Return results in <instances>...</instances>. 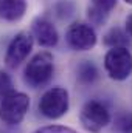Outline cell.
Returning a JSON list of instances; mask_svg holds the SVG:
<instances>
[{
    "label": "cell",
    "mask_w": 132,
    "mask_h": 133,
    "mask_svg": "<svg viewBox=\"0 0 132 133\" xmlns=\"http://www.w3.org/2000/svg\"><path fill=\"white\" fill-rule=\"evenodd\" d=\"M104 68L110 79L124 81L132 74V54L126 46H112L104 57Z\"/></svg>",
    "instance_id": "obj_3"
},
{
    "label": "cell",
    "mask_w": 132,
    "mask_h": 133,
    "mask_svg": "<svg viewBox=\"0 0 132 133\" xmlns=\"http://www.w3.org/2000/svg\"><path fill=\"white\" fill-rule=\"evenodd\" d=\"M67 40L73 50L87 51L97 45V34L92 26H89L86 23H73L68 28Z\"/></svg>",
    "instance_id": "obj_7"
},
{
    "label": "cell",
    "mask_w": 132,
    "mask_h": 133,
    "mask_svg": "<svg viewBox=\"0 0 132 133\" xmlns=\"http://www.w3.org/2000/svg\"><path fill=\"white\" fill-rule=\"evenodd\" d=\"M39 111L48 119H59L68 111V91L62 87L47 90L39 101Z\"/></svg>",
    "instance_id": "obj_4"
},
{
    "label": "cell",
    "mask_w": 132,
    "mask_h": 133,
    "mask_svg": "<svg viewBox=\"0 0 132 133\" xmlns=\"http://www.w3.org/2000/svg\"><path fill=\"white\" fill-rule=\"evenodd\" d=\"M33 50V37L28 33H19L14 36V39L9 42L5 62L9 68L19 66L31 53Z\"/></svg>",
    "instance_id": "obj_6"
},
{
    "label": "cell",
    "mask_w": 132,
    "mask_h": 133,
    "mask_svg": "<svg viewBox=\"0 0 132 133\" xmlns=\"http://www.w3.org/2000/svg\"><path fill=\"white\" fill-rule=\"evenodd\" d=\"M126 3H129V5H132V0H124Z\"/></svg>",
    "instance_id": "obj_17"
},
{
    "label": "cell",
    "mask_w": 132,
    "mask_h": 133,
    "mask_svg": "<svg viewBox=\"0 0 132 133\" xmlns=\"http://www.w3.org/2000/svg\"><path fill=\"white\" fill-rule=\"evenodd\" d=\"M104 42H106L109 46H126L128 39H126V36L121 33L120 30L115 28V30H112V31H109V33L106 34Z\"/></svg>",
    "instance_id": "obj_11"
},
{
    "label": "cell",
    "mask_w": 132,
    "mask_h": 133,
    "mask_svg": "<svg viewBox=\"0 0 132 133\" xmlns=\"http://www.w3.org/2000/svg\"><path fill=\"white\" fill-rule=\"evenodd\" d=\"M33 34L39 45L51 48L58 43V31L56 28L45 19H36L33 22Z\"/></svg>",
    "instance_id": "obj_8"
},
{
    "label": "cell",
    "mask_w": 132,
    "mask_h": 133,
    "mask_svg": "<svg viewBox=\"0 0 132 133\" xmlns=\"http://www.w3.org/2000/svg\"><path fill=\"white\" fill-rule=\"evenodd\" d=\"M30 108V98L25 93L13 91L0 101V119L6 125H19Z\"/></svg>",
    "instance_id": "obj_2"
},
{
    "label": "cell",
    "mask_w": 132,
    "mask_h": 133,
    "mask_svg": "<svg viewBox=\"0 0 132 133\" xmlns=\"http://www.w3.org/2000/svg\"><path fill=\"white\" fill-rule=\"evenodd\" d=\"M126 31L129 36H132V14L126 19Z\"/></svg>",
    "instance_id": "obj_16"
},
{
    "label": "cell",
    "mask_w": 132,
    "mask_h": 133,
    "mask_svg": "<svg viewBox=\"0 0 132 133\" xmlns=\"http://www.w3.org/2000/svg\"><path fill=\"white\" fill-rule=\"evenodd\" d=\"M79 121L86 130L98 133L110 122V113L104 104L98 101H89L84 104L81 110Z\"/></svg>",
    "instance_id": "obj_5"
},
{
    "label": "cell",
    "mask_w": 132,
    "mask_h": 133,
    "mask_svg": "<svg viewBox=\"0 0 132 133\" xmlns=\"http://www.w3.org/2000/svg\"><path fill=\"white\" fill-rule=\"evenodd\" d=\"M92 3H93V11L92 12H98L101 16H106L115 8L117 0H92Z\"/></svg>",
    "instance_id": "obj_12"
},
{
    "label": "cell",
    "mask_w": 132,
    "mask_h": 133,
    "mask_svg": "<svg viewBox=\"0 0 132 133\" xmlns=\"http://www.w3.org/2000/svg\"><path fill=\"white\" fill-rule=\"evenodd\" d=\"M33 133H78L76 130L70 129V127H64V125H45L40 127Z\"/></svg>",
    "instance_id": "obj_14"
},
{
    "label": "cell",
    "mask_w": 132,
    "mask_h": 133,
    "mask_svg": "<svg viewBox=\"0 0 132 133\" xmlns=\"http://www.w3.org/2000/svg\"><path fill=\"white\" fill-rule=\"evenodd\" d=\"M27 2L25 0H0V20L17 22L25 16Z\"/></svg>",
    "instance_id": "obj_9"
},
{
    "label": "cell",
    "mask_w": 132,
    "mask_h": 133,
    "mask_svg": "<svg viewBox=\"0 0 132 133\" xmlns=\"http://www.w3.org/2000/svg\"><path fill=\"white\" fill-rule=\"evenodd\" d=\"M97 77H98V70H97V66L93 64L84 62V64L79 65V68H78V79H79L81 84H86V85L93 84L97 81Z\"/></svg>",
    "instance_id": "obj_10"
},
{
    "label": "cell",
    "mask_w": 132,
    "mask_h": 133,
    "mask_svg": "<svg viewBox=\"0 0 132 133\" xmlns=\"http://www.w3.org/2000/svg\"><path fill=\"white\" fill-rule=\"evenodd\" d=\"M13 91H14V87H13V81L9 74H6L5 71H0V99Z\"/></svg>",
    "instance_id": "obj_13"
},
{
    "label": "cell",
    "mask_w": 132,
    "mask_h": 133,
    "mask_svg": "<svg viewBox=\"0 0 132 133\" xmlns=\"http://www.w3.org/2000/svg\"><path fill=\"white\" fill-rule=\"evenodd\" d=\"M53 71H55L53 56L47 51H42V53H37L28 62V65L25 66L23 79L30 87L40 88L50 82Z\"/></svg>",
    "instance_id": "obj_1"
},
{
    "label": "cell",
    "mask_w": 132,
    "mask_h": 133,
    "mask_svg": "<svg viewBox=\"0 0 132 133\" xmlns=\"http://www.w3.org/2000/svg\"><path fill=\"white\" fill-rule=\"evenodd\" d=\"M120 129L123 133H132V116H124L120 121Z\"/></svg>",
    "instance_id": "obj_15"
}]
</instances>
